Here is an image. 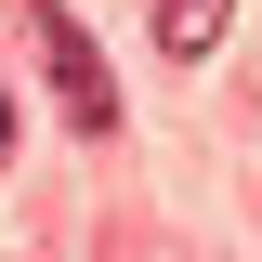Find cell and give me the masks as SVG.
Returning <instances> with one entry per match:
<instances>
[{
	"label": "cell",
	"instance_id": "1",
	"mask_svg": "<svg viewBox=\"0 0 262 262\" xmlns=\"http://www.w3.org/2000/svg\"><path fill=\"white\" fill-rule=\"evenodd\" d=\"M27 39H39V66H53V105H66V131H118V79H105L92 27H79L66 0H27Z\"/></svg>",
	"mask_w": 262,
	"mask_h": 262
},
{
	"label": "cell",
	"instance_id": "2",
	"mask_svg": "<svg viewBox=\"0 0 262 262\" xmlns=\"http://www.w3.org/2000/svg\"><path fill=\"white\" fill-rule=\"evenodd\" d=\"M223 27H236V0H158V53H170V66H196Z\"/></svg>",
	"mask_w": 262,
	"mask_h": 262
},
{
	"label": "cell",
	"instance_id": "3",
	"mask_svg": "<svg viewBox=\"0 0 262 262\" xmlns=\"http://www.w3.org/2000/svg\"><path fill=\"white\" fill-rule=\"evenodd\" d=\"M0 158H13V105H0Z\"/></svg>",
	"mask_w": 262,
	"mask_h": 262
}]
</instances>
